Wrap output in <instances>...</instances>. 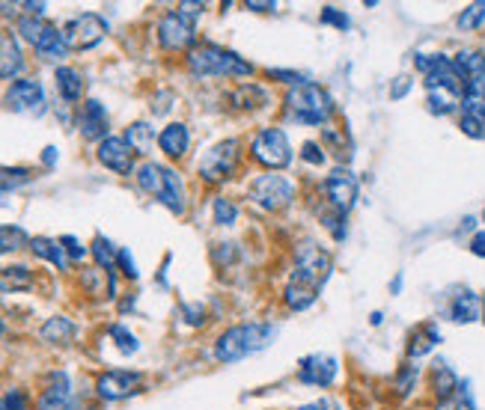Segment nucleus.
Instances as JSON below:
<instances>
[{
	"label": "nucleus",
	"instance_id": "nucleus-19",
	"mask_svg": "<svg viewBox=\"0 0 485 410\" xmlns=\"http://www.w3.org/2000/svg\"><path fill=\"white\" fill-rule=\"evenodd\" d=\"M137 184H140V191H146V193H152L155 200H161L164 184H167V167H158L152 161L140 164L137 167Z\"/></svg>",
	"mask_w": 485,
	"mask_h": 410
},
{
	"label": "nucleus",
	"instance_id": "nucleus-21",
	"mask_svg": "<svg viewBox=\"0 0 485 410\" xmlns=\"http://www.w3.org/2000/svg\"><path fill=\"white\" fill-rule=\"evenodd\" d=\"M480 312H482V303H480V297L473 295V292H462V295H455V301H453V306H450L453 321H459V324H471V321H477V319H480Z\"/></svg>",
	"mask_w": 485,
	"mask_h": 410
},
{
	"label": "nucleus",
	"instance_id": "nucleus-40",
	"mask_svg": "<svg viewBox=\"0 0 485 410\" xmlns=\"http://www.w3.org/2000/svg\"><path fill=\"white\" fill-rule=\"evenodd\" d=\"M464 98H477V101H485V69L471 74L468 81H464Z\"/></svg>",
	"mask_w": 485,
	"mask_h": 410
},
{
	"label": "nucleus",
	"instance_id": "nucleus-39",
	"mask_svg": "<svg viewBox=\"0 0 485 410\" xmlns=\"http://www.w3.org/2000/svg\"><path fill=\"white\" fill-rule=\"evenodd\" d=\"M110 337L117 339V348L123 351V354H134L140 348L137 339H134V333H128L123 324H114V328H110Z\"/></svg>",
	"mask_w": 485,
	"mask_h": 410
},
{
	"label": "nucleus",
	"instance_id": "nucleus-18",
	"mask_svg": "<svg viewBox=\"0 0 485 410\" xmlns=\"http://www.w3.org/2000/svg\"><path fill=\"white\" fill-rule=\"evenodd\" d=\"M188 143H191L188 128H185L182 123H170L161 134H158V146H161V152L167 158H182L185 152H188Z\"/></svg>",
	"mask_w": 485,
	"mask_h": 410
},
{
	"label": "nucleus",
	"instance_id": "nucleus-14",
	"mask_svg": "<svg viewBox=\"0 0 485 410\" xmlns=\"http://www.w3.org/2000/svg\"><path fill=\"white\" fill-rule=\"evenodd\" d=\"M325 193L333 202V209L346 214L354 205V200H358V179L346 170H333L328 175V182H325Z\"/></svg>",
	"mask_w": 485,
	"mask_h": 410
},
{
	"label": "nucleus",
	"instance_id": "nucleus-22",
	"mask_svg": "<svg viewBox=\"0 0 485 410\" xmlns=\"http://www.w3.org/2000/svg\"><path fill=\"white\" fill-rule=\"evenodd\" d=\"M42 339L45 342H54V345H66L72 337H74V324L69 319H63V315H54L42 324Z\"/></svg>",
	"mask_w": 485,
	"mask_h": 410
},
{
	"label": "nucleus",
	"instance_id": "nucleus-28",
	"mask_svg": "<svg viewBox=\"0 0 485 410\" xmlns=\"http://www.w3.org/2000/svg\"><path fill=\"white\" fill-rule=\"evenodd\" d=\"M432 387H435V393H437V398H450L453 393H455V387H459V380H455V375H453V369L446 366V363H437V366L432 369Z\"/></svg>",
	"mask_w": 485,
	"mask_h": 410
},
{
	"label": "nucleus",
	"instance_id": "nucleus-50",
	"mask_svg": "<svg viewBox=\"0 0 485 410\" xmlns=\"http://www.w3.org/2000/svg\"><path fill=\"white\" fill-rule=\"evenodd\" d=\"M408 87H411V81H408V78H399V83H394V90H390V96H394V98L405 96Z\"/></svg>",
	"mask_w": 485,
	"mask_h": 410
},
{
	"label": "nucleus",
	"instance_id": "nucleus-17",
	"mask_svg": "<svg viewBox=\"0 0 485 410\" xmlns=\"http://www.w3.org/2000/svg\"><path fill=\"white\" fill-rule=\"evenodd\" d=\"M22 48L9 30H0V78H15L22 72Z\"/></svg>",
	"mask_w": 485,
	"mask_h": 410
},
{
	"label": "nucleus",
	"instance_id": "nucleus-25",
	"mask_svg": "<svg viewBox=\"0 0 485 410\" xmlns=\"http://www.w3.org/2000/svg\"><path fill=\"white\" fill-rule=\"evenodd\" d=\"M66 42H63V33L57 30V27L48 24V30H45L42 42L36 45V54H39L42 60H60L63 54H66Z\"/></svg>",
	"mask_w": 485,
	"mask_h": 410
},
{
	"label": "nucleus",
	"instance_id": "nucleus-1",
	"mask_svg": "<svg viewBox=\"0 0 485 410\" xmlns=\"http://www.w3.org/2000/svg\"><path fill=\"white\" fill-rule=\"evenodd\" d=\"M274 339H277L274 324H263V321L238 324V328H230L218 339V345H214V354H218L221 363H236V360L250 357V354L265 351Z\"/></svg>",
	"mask_w": 485,
	"mask_h": 410
},
{
	"label": "nucleus",
	"instance_id": "nucleus-44",
	"mask_svg": "<svg viewBox=\"0 0 485 410\" xmlns=\"http://www.w3.org/2000/svg\"><path fill=\"white\" fill-rule=\"evenodd\" d=\"M301 158H304V161L316 164V167L325 164V152H322V149L316 146V143H304V146H301Z\"/></svg>",
	"mask_w": 485,
	"mask_h": 410
},
{
	"label": "nucleus",
	"instance_id": "nucleus-15",
	"mask_svg": "<svg viewBox=\"0 0 485 410\" xmlns=\"http://www.w3.org/2000/svg\"><path fill=\"white\" fill-rule=\"evenodd\" d=\"M39 410H74V398H72V389H69V378L63 375V372H54L51 384L42 389Z\"/></svg>",
	"mask_w": 485,
	"mask_h": 410
},
{
	"label": "nucleus",
	"instance_id": "nucleus-41",
	"mask_svg": "<svg viewBox=\"0 0 485 410\" xmlns=\"http://www.w3.org/2000/svg\"><path fill=\"white\" fill-rule=\"evenodd\" d=\"M0 410H27V396L22 389H9V393L0 398Z\"/></svg>",
	"mask_w": 485,
	"mask_h": 410
},
{
	"label": "nucleus",
	"instance_id": "nucleus-54",
	"mask_svg": "<svg viewBox=\"0 0 485 410\" xmlns=\"http://www.w3.org/2000/svg\"><path fill=\"white\" fill-rule=\"evenodd\" d=\"M482 319H485V301H482Z\"/></svg>",
	"mask_w": 485,
	"mask_h": 410
},
{
	"label": "nucleus",
	"instance_id": "nucleus-2",
	"mask_svg": "<svg viewBox=\"0 0 485 410\" xmlns=\"http://www.w3.org/2000/svg\"><path fill=\"white\" fill-rule=\"evenodd\" d=\"M188 69L197 78H212V74H230V78H247L254 66L245 63L238 54H232L218 45H197L188 54Z\"/></svg>",
	"mask_w": 485,
	"mask_h": 410
},
{
	"label": "nucleus",
	"instance_id": "nucleus-8",
	"mask_svg": "<svg viewBox=\"0 0 485 410\" xmlns=\"http://www.w3.org/2000/svg\"><path fill=\"white\" fill-rule=\"evenodd\" d=\"M238 140H223V143L212 146L200 161V175L206 182H227L238 167Z\"/></svg>",
	"mask_w": 485,
	"mask_h": 410
},
{
	"label": "nucleus",
	"instance_id": "nucleus-7",
	"mask_svg": "<svg viewBox=\"0 0 485 410\" xmlns=\"http://www.w3.org/2000/svg\"><path fill=\"white\" fill-rule=\"evenodd\" d=\"M292 182L286 175H277V173H268V175H259V179L250 184V202H256L259 209L265 211H280L292 202Z\"/></svg>",
	"mask_w": 485,
	"mask_h": 410
},
{
	"label": "nucleus",
	"instance_id": "nucleus-5",
	"mask_svg": "<svg viewBox=\"0 0 485 410\" xmlns=\"http://www.w3.org/2000/svg\"><path fill=\"white\" fill-rule=\"evenodd\" d=\"M63 42H66L69 51H87L92 45H99L108 33V21L96 13H83L78 18L63 27Z\"/></svg>",
	"mask_w": 485,
	"mask_h": 410
},
{
	"label": "nucleus",
	"instance_id": "nucleus-26",
	"mask_svg": "<svg viewBox=\"0 0 485 410\" xmlns=\"http://www.w3.org/2000/svg\"><path fill=\"white\" fill-rule=\"evenodd\" d=\"M126 143L134 149V155H149L152 152V143H155V132L146 123H134V125H128Z\"/></svg>",
	"mask_w": 485,
	"mask_h": 410
},
{
	"label": "nucleus",
	"instance_id": "nucleus-46",
	"mask_svg": "<svg viewBox=\"0 0 485 410\" xmlns=\"http://www.w3.org/2000/svg\"><path fill=\"white\" fill-rule=\"evenodd\" d=\"M60 244L66 247V253H69V259H83L87 256V250H83L81 244H78V238H72V235H66V238H60Z\"/></svg>",
	"mask_w": 485,
	"mask_h": 410
},
{
	"label": "nucleus",
	"instance_id": "nucleus-53",
	"mask_svg": "<svg viewBox=\"0 0 485 410\" xmlns=\"http://www.w3.org/2000/svg\"><path fill=\"white\" fill-rule=\"evenodd\" d=\"M247 9H256V13H268V9H274V4H254V0H250Z\"/></svg>",
	"mask_w": 485,
	"mask_h": 410
},
{
	"label": "nucleus",
	"instance_id": "nucleus-35",
	"mask_svg": "<svg viewBox=\"0 0 485 410\" xmlns=\"http://www.w3.org/2000/svg\"><path fill=\"white\" fill-rule=\"evenodd\" d=\"M27 244V232L18 226H0V253H15Z\"/></svg>",
	"mask_w": 485,
	"mask_h": 410
},
{
	"label": "nucleus",
	"instance_id": "nucleus-33",
	"mask_svg": "<svg viewBox=\"0 0 485 410\" xmlns=\"http://www.w3.org/2000/svg\"><path fill=\"white\" fill-rule=\"evenodd\" d=\"M92 256H96L99 268H105V271H114L119 250H114V244H110L108 238H101V235H99L96 241H92Z\"/></svg>",
	"mask_w": 485,
	"mask_h": 410
},
{
	"label": "nucleus",
	"instance_id": "nucleus-9",
	"mask_svg": "<svg viewBox=\"0 0 485 410\" xmlns=\"http://www.w3.org/2000/svg\"><path fill=\"white\" fill-rule=\"evenodd\" d=\"M158 42L167 51H188L194 45V24L179 13H167L158 24Z\"/></svg>",
	"mask_w": 485,
	"mask_h": 410
},
{
	"label": "nucleus",
	"instance_id": "nucleus-31",
	"mask_svg": "<svg viewBox=\"0 0 485 410\" xmlns=\"http://www.w3.org/2000/svg\"><path fill=\"white\" fill-rule=\"evenodd\" d=\"M429 92V110L437 116H444V114H453L455 105H459V98L453 96V92H446V90H426Z\"/></svg>",
	"mask_w": 485,
	"mask_h": 410
},
{
	"label": "nucleus",
	"instance_id": "nucleus-13",
	"mask_svg": "<svg viewBox=\"0 0 485 410\" xmlns=\"http://www.w3.org/2000/svg\"><path fill=\"white\" fill-rule=\"evenodd\" d=\"M140 387V375L134 372H105L96 380V393L105 398V402H119V398H128L137 393Z\"/></svg>",
	"mask_w": 485,
	"mask_h": 410
},
{
	"label": "nucleus",
	"instance_id": "nucleus-52",
	"mask_svg": "<svg viewBox=\"0 0 485 410\" xmlns=\"http://www.w3.org/2000/svg\"><path fill=\"white\" fill-rule=\"evenodd\" d=\"M435 410H462V405H459V402H453V398H444V402H437Z\"/></svg>",
	"mask_w": 485,
	"mask_h": 410
},
{
	"label": "nucleus",
	"instance_id": "nucleus-37",
	"mask_svg": "<svg viewBox=\"0 0 485 410\" xmlns=\"http://www.w3.org/2000/svg\"><path fill=\"white\" fill-rule=\"evenodd\" d=\"M482 21H485V4L480 0V4H471L468 9H464V13L459 15V21H455V24H459L462 30H477V27H480Z\"/></svg>",
	"mask_w": 485,
	"mask_h": 410
},
{
	"label": "nucleus",
	"instance_id": "nucleus-29",
	"mask_svg": "<svg viewBox=\"0 0 485 410\" xmlns=\"http://www.w3.org/2000/svg\"><path fill=\"white\" fill-rule=\"evenodd\" d=\"M30 179L33 175L30 170H24V167H0V193L22 188V184H27Z\"/></svg>",
	"mask_w": 485,
	"mask_h": 410
},
{
	"label": "nucleus",
	"instance_id": "nucleus-27",
	"mask_svg": "<svg viewBox=\"0 0 485 410\" xmlns=\"http://www.w3.org/2000/svg\"><path fill=\"white\" fill-rule=\"evenodd\" d=\"M57 90H60V96L66 98V101H78L81 92H83L81 72H74L69 66H60L57 69Z\"/></svg>",
	"mask_w": 485,
	"mask_h": 410
},
{
	"label": "nucleus",
	"instance_id": "nucleus-47",
	"mask_svg": "<svg viewBox=\"0 0 485 410\" xmlns=\"http://www.w3.org/2000/svg\"><path fill=\"white\" fill-rule=\"evenodd\" d=\"M179 15H185L191 21V18H197L203 13V4H179V9H176Z\"/></svg>",
	"mask_w": 485,
	"mask_h": 410
},
{
	"label": "nucleus",
	"instance_id": "nucleus-43",
	"mask_svg": "<svg viewBox=\"0 0 485 410\" xmlns=\"http://www.w3.org/2000/svg\"><path fill=\"white\" fill-rule=\"evenodd\" d=\"M117 265L123 268V274L128 277V279H137V265H134V259H132V253L128 250H119V256H117Z\"/></svg>",
	"mask_w": 485,
	"mask_h": 410
},
{
	"label": "nucleus",
	"instance_id": "nucleus-3",
	"mask_svg": "<svg viewBox=\"0 0 485 410\" xmlns=\"http://www.w3.org/2000/svg\"><path fill=\"white\" fill-rule=\"evenodd\" d=\"M286 105L292 110L295 119H301V123H310V125H319L325 119L331 116V96L328 90L319 87V83H295L292 90H289L286 96Z\"/></svg>",
	"mask_w": 485,
	"mask_h": 410
},
{
	"label": "nucleus",
	"instance_id": "nucleus-12",
	"mask_svg": "<svg viewBox=\"0 0 485 410\" xmlns=\"http://www.w3.org/2000/svg\"><path fill=\"white\" fill-rule=\"evenodd\" d=\"M99 161L119 175L132 173L134 167V149L126 143V137H105L99 143Z\"/></svg>",
	"mask_w": 485,
	"mask_h": 410
},
{
	"label": "nucleus",
	"instance_id": "nucleus-4",
	"mask_svg": "<svg viewBox=\"0 0 485 410\" xmlns=\"http://www.w3.org/2000/svg\"><path fill=\"white\" fill-rule=\"evenodd\" d=\"M250 152H254L259 164L272 167V170H283L292 161V146H289V137L280 128H263L250 140Z\"/></svg>",
	"mask_w": 485,
	"mask_h": 410
},
{
	"label": "nucleus",
	"instance_id": "nucleus-45",
	"mask_svg": "<svg viewBox=\"0 0 485 410\" xmlns=\"http://www.w3.org/2000/svg\"><path fill=\"white\" fill-rule=\"evenodd\" d=\"M462 132L468 137H485V125L477 123V119H471V116H462Z\"/></svg>",
	"mask_w": 485,
	"mask_h": 410
},
{
	"label": "nucleus",
	"instance_id": "nucleus-48",
	"mask_svg": "<svg viewBox=\"0 0 485 410\" xmlns=\"http://www.w3.org/2000/svg\"><path fill=\"white\" fill-rule=\"evenodd\" d=\"M471 253H473V256H480V259H485V232H477V235H473V241H471Z\"/></svg>",
	"mask_w": 485,
	"mask_h": 410
},
{
	"label": "nucleus",
	"instance_id": "nucleus-6",
	"mask_svg": "<svg viewBox=\"0 0 485 410\" xmlns=\"http://www.w3.org/2000/svg\"><path fill=\"white\" fill-rule=\"evenodd\" d=\"M328 271H331V259L322 247H316L313 241H307V244L298 247V265H295L292 283L310 286L319 292L322 283L328 279Z\"/></svg>",
	"mask_w": 485,
	"mask_h": 410
},
{
	"label": "nucleus",
	"instance_id": "nucleus-20",
	"mask_svg": "<svg viewBox=\"0 0 485 410\" xmlns=\"http://www.w3.org/2000/svg\"><path fill=\"white\" fill-rule=\"evenodd\" d=\"M33 288V274L30 268L24 265H9V268H0V292H27Z\"/></svg>",
	"mask_w": 485,
	"mask_h": 410
},
{
	"label": "nucleus",
	"instance_id": "nucleus-24",
	"mask_svg": "<svg viewBox=\"0 0 485 410\" xmlns=\"http://www.w3.org/2000/svg\"><path fill=\"white\" fill-rule=\"evenodd\" d=\"M316 297H319V292H316V288L301 286V283H292V279H289V286H286V292H283L286 306H289V310H295V312L307 310V306H310Z\"/></svg>",
	"mask_w": 485,
	"mask_h": 410
},
{
	"label": "nucleus",
	"instance_id": "nucleus-30",
	"mask_svg": "<svg viewBox=\"0 0 485 410\" xmlns=\"http://www.w3.org/2000/svg\"><path fill=\"white\" fill-rule=\"evenodd\" d=\"M232 101H236L238 107H245V110H256V107L265 105L268 96H265L263 87H254V83H247V87H241L236 96H232Z\"/></svg>",
	"mask_w": 485,
	"mask_h": 410
},
{
	"label": "nucleus",
	"instance_id": "nucleus-16",
	"mask_svg": "<svg viewBox=\"0 0 485 410\" xmlns=\"http://www.w3.org/2000/svg\"><path fill=\"white\" fill-rule=\"evenodd\" d=\"M78 128H81V134L87 140H99V137L105 140V134H108V110L101 107V101L90 98L87 105H83Z\"/></svg>",
	"mask_w": 485,
	"mask_h": 410
},
{
	"label": "nucleus",
	"instance_id": "nucleus-36",
	"mask_svg": "<svg viewBox=\"0 0 485 410\" xmlns=\"http://www.w3.org/2000/svg\"><path fill=\"white\" fill-rule=\"evenodd\" d=\"M437 342V330L435 328H423L417 333V337L411 339V348H408V354L411 357H423V354L432 351V345Z\"/></svg>",
	"mask_w": 485,
	"mask_h": 410
},
{
	"label": "nucleus",
	"instance_id": "nucleus-11",
	"mask_svg": "<svg viewBox=\"0 0 485 410\" xmlns=\"http://www.w3.org/2000/svg\"><path fill=\"white\" fill-rule=\"evenodd\" d=\"M6 105L15 114H42L45 110V92L36 81H15L6 90Z\"/></svg>",
	"mask_w": 485,
	"mask_h": 410
},
{
	"label": "nucleus",
	"instance_id": "nucleus-56",
	"mask_svg": "<svg viewBox=\"0 0 485 410\" xmlns=\"http://www.w3.org/2000/svg\"><path fill=\"white\" fill-rule=\"evenodd\" d=\"M482 223H485V209H482Z\"/></svg>",
	"mask_w": 485,
	"mask_h": 410
},
{
	"label": "nucleus",
	"instance_id": "nucleus-38",
	"mask_svg": "<svg viewBox=\"0 0 485 410\" xmlns=\"http://www.w3.org/2000/svg\"><path fill=\"white\" fill-rule=\"evenodd\" d=\"M238 218V209H236V202H230V200H214V223L218 226H232Z\"/></svg>",
	"mask_w": 485,
	"mask_h": 410
},
{
	"label": "nucleus",
	"instance_id": "nucleus-49",
	"mask_svg": "<svg viewBox=\"0 0 485 410\" xmlns=\"http://www.w3.org/2000/svg\"><path fill=\"white\" fill-rule=\"evenodd\" d=\"M298 410H340V407L333 405L331 398H319V402H310V405H304V407H298Z\"/></svg>",
	"mask_w": 485,
	"mask_h": 410
},
{
	"label": "nucleus",
	"instance_id": "nucleus-55",
	"mask_svg": "<svg viewBox=\"0 0 485 410\" xmlns=\"http://www.w3.org/2000/svg\"><path fill=\"white\" fill-rule=\"evenodd\" d=\"M0 333H4V321H0Z\"/></svg>",
	"mask_w": 485,
	"mask_h": 410
},
{
	"label": "nucleus",
	"instance_id": "nucleus-23",
	"mask_svg": "<svg viewBox=\"0 0 485 410\" xmlns=\"http://www.w3.org/2000/svg\"><path fill=\"white\" fill-rule=\"evenodd\" d=\"M33 253L39 259H48L51 265H57L60 271H66V250H63L60 241H51V238H33L30 241Z\"/></svg>",
	"mask_w": 485,
	"mask_h": 410
},
{
	"label": "nucleus",
	"instance_id": "nucleus-32",
	"mask_svg": "<svg viewBox=\"0 0 485 410\" xmlns=\"http://www.w3.org/2000/svg\"><path fill=\"white\" fill-rule=\"evenodd\" d=\"M45 30H48V24H45V21H39V18H33V15H24V18H18V33H22L24 39L33 45V48H36V45L42 42Z\"/></svg>",
	"mask_w": 485,
	"mask_h": 410
},
{
	"label": "nucleus",
	"instance_id": "nucleus-10",
	"mask_svg": "<svg viewBox=\"0 0 485 410\" xmlns=\"http://www.w3.org/2000/svg\"><path fill=\"white\" fill-rule=\"evenodd\" d=\"M337 378V360L331 354H310L298 366V380L307 387H331Z\"/></svg>",
	"mask_w": 485,
	"mask_h": 410
},
{
	"label": "nucleus",
	"instance_id": "nucleus-34",
	"mask_svg": "<svg viewBox=\"0 0 485 410\" xmlns=\"http://www.w3.org/2000/svg\"><path fill=\"white\" fill-rule=\"evenodd\" d=\"M453 63H455V69L462 72L464 81H468L471 74H477V72L485 69V57H482L480 51H459V57H455Z\"/></svg>",
	"mask_w": 485,
	"mask_h": 410
},
{
	"label": "nucleus",
	"instance_id": "nucleus-42",
	"mask_svg": "<svg viewBox=\"0 0 485 410\" xmlns=\"http://www.w3.org/2000/svg\"><path fill=\"white\" fill-rule=\"evenodd\" d=\"M322 21H325V24L340 27V30H349V24H351V21H349V15H342L337 6H325V9H322Z\"/></svg>",
	"mask_w": 485,
	"mask_h": 410
},
{
	"label": "nucleus",
	"instance_id": "nucleus-51",
	"mask_svg": "<svg viewBox=\"0 0 485 410\" xmlns=\"http://www.w3.org/2000/svg\"><path fill=\"white\" fill-rule=\"evenodd\" d=\"M42 161H45V164H48V167H54V161H57V149H54V146H48V149H45V155H42Z\"/></svg>",
	"mask_w": 485,
	"mask_h": 410
}]
</instances>
